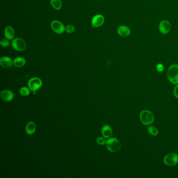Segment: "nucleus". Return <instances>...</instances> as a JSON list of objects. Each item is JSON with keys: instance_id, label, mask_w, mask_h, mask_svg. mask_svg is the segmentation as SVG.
<instances>
[{"instance_id": "obj_16", "label": "nucleus", "mask_w": 178, "mask_h": 178, "mask_svg": "<svg viewBox=\"0 0 178 178\" xmlns=\"http://www.w3.org/2000/svg\"><path fill=\"white\" fill-rule=\"evenodd\" d=\"M25 64H26V60L22 56L17 57L13 61V64L14 66L17 68L23 67L25 65Z\"/></svg>"}, {"instance_id": "obj_6", "label": "nucleus", "mask_w": 178, "mask_h": 178, "mask_svg": "<svg viewBox=\"0 0 178 178\" xmlns=\"http://www.w3.org/2000/svg\"><path fill=\"white\" fill-rule=\"evenodd\" d=\"M164 164L168 166H175L178 162V155L173 152L169 153L164 157Z\"/></svg>"}, {"instance_id": "obj_20", "label": "nucleus", "mask_w": 178, "mask_h": 178, "mask_svg": "<svg viewBox=\"0 0 178 178\" xmlns=\"http://www.w3.org/2000/svg\"><path fill=\"white\" fill-rule=\"evenodd\" d=\"M0 44L3 48H7L10 46V43L9 42V40L5 38H3L0 40Z\"/></svg>"}, {"instance_id": "obj_9", "label": "nucleus", "mask_w": 178, "mask_h": 178, "mask_svg": "<svg viewBox=\"0 0 178 178\" xmlns=\"http://www.w3.org/2000/svg\"><path fill=\"white\" fill-rule=\"evenodd\" d=\"M171 25L168 20H162L159 25V30L162 34H167L170 32Z\"/></svg>"}, {"instance_id": "obj_15", "label": "nucleus", "mask_w": 178, "mask_h": 178, "mask_svg": "<svg viewBox=\"0 0 178 178\" xmlns=\"http://www.w3.org/2000/svg\"><path fill=\"white\" fill-rule=\"evenodd\" d=\"M36 130V125L34 122H29L26 125L25 128L26 133L28 135L34 134Z\"/></svg>"}, {"instance_id": "obj_11", "label": "nucleus", "mask_w": 178, "mask_h": 178, "mask_svg": "<svg viewBox=\"0 0 178 178\" xmlns=\"http://www.w3.org/2000/svg\"><path fill=\"white\" fill-rule=\"evenodd\" d=\"M15 94L11 90H4L1 93V97L2 100L5 101H11L14 99Z\"/></svg>"}, {"instance_id": "obj_18", "label": "nucleus", "mask_w": 178, "mask_h": 178, "mask_svg": "<svg viewBox=\"0 0 178 178\" xmlns=\"http://www.w3.org/2000/svg\"><path fill=\"white\" fill-rule=\"evenodd\" d=\"M148 133L152 136H156L158 134V130L156 127L153 126H149L147 128Z\"/></svg>"}, {"instance_id": "obj_5", "label": "nucleus", "mask_w": 178, "mask_h": 178, "mask_svg": "<svg viewBox=\"0 0 178 178\" xmlns=\"http://www.w3.org/2000/svg\"><path fill=\"white\" fill-rule=\"evenodd\" d=\"M42 85V80L38 77H32L28 81V87L34 94H36V91L39 90Z\"/></svg>"}, {"instance_id": "obj_19", "label": "nucleus", "mask_w": 178, "mask_h": 178, "mask_svg": "<svg viewBox=\"0 0 178 178\" xmlns=\"http://www.w3.org/2000/svg\"><path fill=\"white\" fill-rule=\"evenodd\" d=\"M30 89L26 87H23L21 88L20 90V93L22 96H28L30 94Z\"/></svg>"}, {"instance_id": "obj_7", "label": "nucleus", "mask_w": 178, "mask_h": 178, "mask_svg": "<svg viewBox=\"0 0 178 178\" xmlns=\"http://www.w3.org/2000/svg\"><path fill=\"white\" fill-rule=\"evenodd\" d=\"M51 28L57 34H62L65 31V27L64 24L59 20H53L51 23Z\"/></svg>"}, {"instance_id": "obj_14", "label": "nucleus", "mask_w": 178, "mask_h": 178, "mask_svg": "<svg viewBox=\"0 0 178 178\" xmlns=\"http://www.w3.org/2000/svg\"><path fill=\"white\" fill-rule=\"evenodd\" d=\"M102 136L106 138H110L112 135V130L109 125H105L102 127L101 130Z\"/></svg>"}, {"instance_id": "obj_3", "label": "nucleus", "mask_w": 178, "mask_h": 178, "mask_svg": "<svg viewBox=\"0 0 178 178\" xmlns=\"http://www.w3.org/2000/svg\"><path fill=\"white\" fill-rule=\"evenodd\" d=\"M107 148L110 152H116L120 150L121 144L118 138H110L107 140Z\"/></svg>"}, {"instance_id": "obj_17", "label": "nucleus", "mask_w": 178, "mask_h": 178, "mask_svg": "<svg viewBox=\"0 0 178 178\" xmlns=\"http://www.w3.org/2000/svg\"><path fill=\"white\" fill-rule=\"evenodd\" d=\"M50 4L52 8L56 10H60L62 8V3L61 0H50Z\"/></svg>"}, {"instance_id": "obj_24", "label": "nucleus", "mask_w": 178, "mask_h": 178, "mask_svg": "<svg viewBox=\"0 0 178 178\" xmlns=\"http://www.w3.org/2000/svg\"><path fill=\"white\" fill-rule=\"evenodd\" d=\"M173 92H174V95L175 97L178 98V84H176V86H175V87L174 88V90H173Z\"/></svg>"}, {"instance_id": "obj_21", "label": "nucleus", "mask_w": 178, "mask_h": 178, "mask_svg": "<svg viewBox=\"0 0 178 178\" xmlns=\"http://www.w3.org/2000/svg\"><path fill=\"white\" fill-rule=\"evenodd\" d=\"M75 28L72 25H68L65 27V32L68 34H72L75 32Z\"/></svg>"}, {"instance_id": "obj_2", "label": "nucleus", "mask_w": 178, "mask_h": 178, "mask_svg": "<svg viewBox=\"0 0 178 178\" xmlns=\"http://www.w3.org/2000/svg\"><path fill=\"white\" fill-rule=\"evenodd\" d=\"M140 118L143 124L149 125L152 124L154 121V116L152 112L149 110H143L140 115Z\"/></svg>"}, {"instance_id": "obj_10", "label": "nucleus", "mask_w": 178, "mask_h": 178, "mask_svg": "<svg viewBox=\"0 0 178 178\" xmlns=\"http://www.w3.org/2000/svg\"><path fill=\"white\" fill-rule=\"evenodd\" d=\"M13 61L8 56H4L0 59V65L3 68H10L13 65Z\"/></svg>"}, {"instance_id": "obj_23", "label": "nucleus", "mask_w": 178, "mask_h": 178, "mask_svg": "<svg viewBox=\"0 0 178 178\" xmlns=\"http://www.w3.org/2000/svg\"><path fill=\"white\" fill-rule=\"evenodd\" d=\"M156 70L159 72H163L164 70V66L163 65V64L161 63L157 64L156 66Z\"/></svg>"}, {"instance_id": "obj_12", "label": "nucleus", "mask_w": 178, "mask_h": 178, "mask_svg": "<svg viewBox=\"0 0 178 178\" xmlns=\"http://www.w3.org/2000/svg\"><path fill=\"white\" fill-rule=\"evenodd\" d=\"M15 36V32L14 28L12 26H8L5 28L4 36L8 40H12L14 39Z\"/></svg>"}, {"instance_id": "obj_4", "label": "nucleus", "mask_w": 178, "mask_h": 178, "mask_svg": "<svg viewBox=\"0 0 178 178\" xmlns=\"http://www.w3.org/2000/svg\"><path fill=\"white\" fill-rule=\"evenodd\" d=\"M12 48L17 51H24L27 48V44L25 41L20 37L14 38L11 43Z\"/></svg>"}, {"instance_id": "obj_13", "label": "nucleus", "mask_w": 178, "mask_h": 178, "mask_svg": "<svg viewBox=\"0 0 178 178\" xmlns=\"http://www.w3.org/2000/svg\"><path fill=\"white\" fill-rule=\"evenodd\" d=\"M117 32L119 35L121 37H125L129 36L131 34L130 29L125 25H121L117 29Z\"/></svg>"}, {"instance_id": "obj_22", "label": "nucleus", "mask_w": 178, "mask_h": 178, "mask_svg": "<svg viewBox=\"0 0 178 178\" xmlns=\"http://www.w3.org/2000/svg\"><path fill=\"white\" fill-rule=\"evenodd\" d=\"M96 141L97 144L99 145H104V144H106L107 140L104 137H99L97 138Z\"/></svg>"}, {"instance_id": "obj_25", "label": "nucleus", "mask_w": 178, "mask_h": 178, "mask_svg": "<svg viewBox=\"0 0 178 178\" xmlns=\"http://www.w3.org/2000/svg\"></svg>"}, {"instance_id": "obj_8", "label": "nucleus", "mask_w": 178, "mask_h": 178, "mask_svg": "<svg viewBox=\"0 0 178 178\" xmlns=\"http://www.w3.org/2000/svg\"><path fill=\"white\" fill-rule=\"evenodd\" d=\"M104 16L101 14H97L95 15L92 20V27L98 28L100 27L104 24Z\"/></svg>"}, {"instance_id": "obj_1", "label": "nucleus", "mask_w": 178, "mask_h": 178, "mask_svg": "<svg viewBox=\"0 0 178 178\" xmlns=\"http://www.w3.org/2000/svg\"><path fill=\"white\" fill-rule=\"evenodd\" d=\"M168 80L172 84H178V65L172 64L168 68L167 71Z\"/></svg>"}]
</instances>
